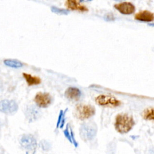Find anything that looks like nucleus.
Here are the masks:
<instances>
[{"label":"nucleus","instance_id":"nucleus-4","mask_svg":"<svg viewBox=\"0 0 154 154\" xmlns=\"http://www.w3.org/2000/svg\"><path fill=\"white\" fill-rule=\"evenodd\" d=\"M96 103L100 106L117 107L121 105V102L114 96L107 94H100L95 98Z\"/></svg>","mask_w":154,"mask_h":154},{"label":"nucleus","instance_id":"nucleus-19","mask_svg":"<svg viewBox=\"0 0 154 154\" xmlns=\"http://www.w3.org/2000/svg\"><path fill=\"white\" fill-rule=\"evenodd\" d=\"M114 1H123V0H114Z\"/></svg>","mask_w":154,"mask_h":154},{"label":"nucleus","instance_id":"nucleus-20","mask_svg":"<svg viewBox=\"0 0 154 154\" xmlns=\"http://www.w3.org/2000/svg\"><path fill=\"white\" fill-rule=\"evenodd\" d=\"M79 1L80 2H82V1H84V0H79Z\"/></svg>","mask_w":154,"mask_h":154},{"label":"nucleus","instance_id":"nucleus-7","mask_svg":"<svg viewBox=\"0 0 154 154\" xmlns=\"http://www.w3.org/2000/svg\"><path fill=\"white\" fill-rule=\"evenodd\" d=\"M20 145L27 150H33L37 147V141L31 134L23 135L20 140Z\"/></svg>","mask_w":154,"mask_h":154},{"label":"nucleus","instance_id":"nucleus-12","mask_svg":"<svg viewBox=\"0 0 154 154\" xmlns=\"http://www.w3.org/2000/svg\"><path fill=\"white\" fill-rule=\"evenodd\" d=\"M23 77L25 79L26 83L29 86L35 85L41 83V79L39 77L35 76H32L31 74L26 73H23Z\"/></svg>","mask_w":154,"mask_h":154},{"label":"nucleus","instance_id":"nucleus-13","mask_svg":"<svg viewBox=\"0 0 154 154\" xmlns=\"http://www.w3.org/2000/svg\"><path fill=\"white\" fill-rule=\"evenodd\" d=\"M66 5L68 8L73 10H80L82 11L87 10V8L84 6L79 5L76 0H66Z\"/></svg>","mask_w":154,"mask_h":154},{"label":"nucleus","instance_id":"nucleus-14","mask_svg":"<svg viewBox=\"0 0 154 154\" xmlns=\"http://www.w3.org/2000/svg\"><path fill=\"white\" fill-rule=\"evenodd\" d=\"M154 111L152 107L147 108L142 112V117L147 120H153L154 119Z\"/></svg>","mask_w":154,"mask_h":154},{"label":"nucleus","instance_id":"nucleus-22","mask_svg":"<svg viewBox=\"0 0 154 154\" xmlns=\"http://www.w3.org/2000/svg\"><path fill=\"white\" fill-rule=\"evenodd\" d=\"M89 1H91V0H89Z\"/></svg>","mask_w":154,"mask_h":154},{"label":"nucleus","instance_id":"nucleus-1","mask_svg":"<svg viewBox=\"0 0 154 154\" xmlns=\"http://www.w3.org/2000/svg\"><path fill=\"white\" fill-rule=\"evenodd\" d=\"M135 124V122L132 116L126 113H122L117 115L115 119L114 126L118 132L125 134L130 131Z\"/></svg>","mask_w":154,"mask_h":154},{"label":"nucleus","instance_id":"nucleus-17","mask_svg":"<svg viewBox=\"0 0 154 154\" xmlns=\"http://www.w3.org/2000/svg\"><path fill=\"white\" fill-rule=\"evenodd\" d=\"M51 10L54 13H56V14H64V15H66V14H67L69 13V11L68 10H67L59 8H57V7H51Z\"/></svg>","mask_w":154,"mask_h":154},{"label":"nucleus","instance_id":"nucleus-10","mask_svg":"<svg viewBox=\"0 0 154 154\" xmlns=\"http://www.w3.org/2000/svg\"><path fill=\"white\" fill-rule=\"evenodd\" d=\"M65 97L70 100L77 101L81 97V91L76 87H71L66 89L64 93Z\"/></svg>","mask_w":154,"mask_h":154},{"label":"nucleus","instance_id":"nucleus-16","mask_svg":"<svg viewBox=\"0 0 154 154\" xmlns=\"http://www.w3.org/2000/svg\"><path fill=\"white\" fill-rule=\"evenodd\" d=\"M67 111V109L64 111V112H63V111H61L58 116V119L57 121V128H58V127H60L61 128H62V127H63L64 125V123L65 121L64 119V115H65V112Z\"/></svg>","mask_w":154,"mask_h":154},{"label":"nucleus","instance_id":"nucleus-8","mask_svg":"<svg viewBox=\"0 0 154 154\" xmlns=\"http://www.w3.org/2000/svg\"><path fill=\"white\" fill-rule=\"evenodd\" d=\"M114 8L123 14H131L134 13L135 10V6L131 2H125L115 4Z\"/></svg>","mask_w":154,"mask_h":154},{"label":"nucleus","instance_id":"nucleus-21","mask_svg":"<svg viewBox=\"0 0 154 154\" xmlns=\"http://www.w3.org/2000/svg\"><path fill=\"white\" fill-rule=\"evenodd\" d=\"M26 154H28V153H26Z\"/></svg>","mask_w":154,"mask_h":154},{"label":"nucleus","instance_id":"nucleus-6","mask_svg":"<svg viewBox=\"0 0 154 154\" xmlns=\"http://www.w3.org/2000/svg\"><path fill=\"white\" fill-rule=\"evenodd\" d=\"M18 109L17 103L13 100L4 99L0 102V111L8 114L15 113Z\"/></svg>","mask_w":154,"mask_h":154},{"label":"nucleus","instance_id":"nucleus-11","mask_svg":"<svg viewBox=\"0 0 154 154\" xmlns=\"http://www.w3.org/2000/svg\"><path fill=\"white\" fill-rule=\"evenodd\" d=\"M135 18L137 20L147 22H152L154 19L153 13L147 10H143L135 14Z\"/></svg>","mask_w":154,"mask_h":154},{"label":"nucleus","instance_id":"nucleus-15","mask_svg":"<svg viewBox=\"0 0 154 154\" xmlns=\"http://www.w3.org/2000/svg\"><path fill=\"white\" fill-rule=\"evenodd\" d=\"M4 63L10 67L13 68H20L23 66V64L16 60H11V59H7L4 61Z\"/></svg>","mask_w":154,"mask_h":154},{"label":"nucleus","instance_id":"nucleus-9","mask_svg":"<svg viewBox=\"0 0 154 154\" xmlns=\"http://www.w3.org/2000/svg\"><path fill=\"white\" fill-rule=\"evenodd\" d=\"M26 116L28 121L32 122L40 118L42 116V111L38 107L31 105L27 108L26 111Z\"/></svg>","mask_w":154,"mask_h":154},{"label":"nucleus","instance_id":"nucleus-18","mask_svg":"<svg viewBox=\"0 0 154 154\" xmlns=\"http://www.w3.org/2000/svg\"><path fill=\"white\" fill-rule=\"evenodd\" d=\"M40 146L42 149V150L45 151L49 150L51 147V145L50 143H49L46 140H42L40 143Z\"/></svg>","mask_w":154,"mask_h":154},{"label":"nucleus","instance_id":"nucleus-3","mask_svg":"<svg viewBox=\"0 0 154 154\" xmlns=\"http://www.w3.org/2000/svg\"><path fill=\"white\" fill-rule=\"evenodd\" d=\"M95 108L88 104L79 103L75 107V114L76 117L80 120H85L92 116L95 114Z\"/></svg>","mask_w":154,"mask_h":154},{"label":"nucleus","instance_id":"nucleus-5","mask_svg":"<svg viewBox=\"0 0 154 154\" xmlns=\"http://www.w3.org/2000/svg\"><path fill=\"white\" fill-rule=\"evenodd\" d=\"M34 102L38 108H47L53 101V98L48 93L38 92L34 97Z\"/></svg>","mask_w":154,"mask_h":154},{"label":"nucleus","instance_id":"nucleus-2","mask_svg":"<svg viewBox=\"0 0 154 154\" xmlns=\"http://www.w3.org/2000/svg\"><path fill=\"white\" fill-rule=\"evenodd\" d=\"M97 125L94 122H89L82 123L79 128L81 138L84 141L93 140L97 134Z\"/></svg>","mask_w":154,"mask_h":154}]
</instances>
